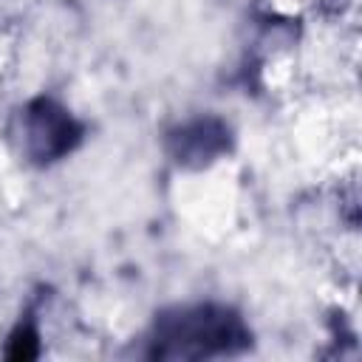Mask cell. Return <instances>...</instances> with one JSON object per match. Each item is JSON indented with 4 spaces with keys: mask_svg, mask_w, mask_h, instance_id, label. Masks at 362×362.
I'll return each instance as SVG.
<instances>
[{
    "mask_svg": "<svg viewBox=\"0 0 362 362\" xmlns=\"http://www.w3.org/2000/svg\"><path fill=\"white\" fill-rule=\"evenodd\" d=\"M8 356L11 359H31V356H37V331H34V325H20L14 331Z\"/></svg>",
    "mask_w": 362,
    "mask_h": 362,
    "instance_id": "277c9868",
    "label": "cell"
},
{
    "mask_svg": "<svg viewBox=\"0 0 362 362\" xmlns=\"http://www.w3.org/2000/svg\"><path fill=\"white\" fill-rule=\"evenodd\" d=\"M243 328L238 317L223 308H192L178 317H167L158 322L156 354L158 356H209L226 354L232 345L243 339Z\"/></svg>",
    "mask_w": 362,
    "mask_h": 362,
    "instance_id": "6da1fadb",
    "label": "cell"
},
{
    "mask_svg": "<svg viewBox=\"0 0 362 362\" xmlns=\"http://www.w3.org/2000/svg\"><path fill=\"white\" fill-rule=\"evenodd\" d=\"M25 147L37 161H54L74 150L79 141V124L51 99H37L28 105L25 116Z\"/></svg>",
    "mask_w": 362,
    "mask_h": 362,
    "instance_id": "7a4b0ae2",
    "label": "cell"
},
{
    "mask_svg": "<svg viewBox=\"0 0 362 362\" xmlns=\"http://www.w3.org/2000/svg\"><path fill=\"white\" fill-rule=\"evenodd\" d=\"M226 127L215 119H198L187 127L178 130V136H173V153L178 161L184 164H206L212 161L218 153H223L226 147Z\"/></svg>",
    "mask_w": 362,
    "mask_h": 362,
    "instance_id": "3957f363",
    "label": "cell"
}]
</instances>
